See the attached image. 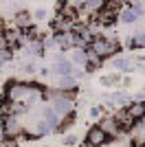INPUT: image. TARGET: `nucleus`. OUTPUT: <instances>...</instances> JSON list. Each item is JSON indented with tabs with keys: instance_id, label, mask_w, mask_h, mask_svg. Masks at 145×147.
Listing matches in <instances>:
<instances>
[{
	"instance_id": "20",
	"label": "nucleus",
	"mask_w": 145,
	"mask_h": 147,
	"mask_svg": "<svg viewBox=\"0 0 145 147\" xmlns=\"http://www.w3.org/2000/svg\"><path fill=\"white\" fill-rule=\"evenodd\" d=\"M5 64H7V61L2 59V57H0V70H2V66H5Z\"/></svg>"
},
{
	"instance_id": "3",
	"label": "nucleus",
	"mask_w": 145,
	"mask_h": 147,
	"mask_svg": "<svg viewBox=\"0 0 145 147\" xmlns=\"http://www.w3.org/2000/svg\"><path fill=\"white\" fill-rule=\"evenodd\" d=\"M110 143V136L99 127V123L92 125L88 132H86V147H106Z\"/></svg>"
},
{
	"instance_id": "14",
	"label": "nucleus",
	"mask_w": 145,
	"mask_h": 147,
	"mask_svg": "<svg viewBox=\"0 0 145 147\" xmlns=\"http://www.w3.org/2000/svg\"><path fill=\"white\" fill-rule=\"evenodd\" d=\"M99 84H101V86H117V84H119V75L117 73L103 75V77H99Z\"/></svg>"
},
{
	"instance_id": "17",
	"label": "nucleus",
	"mask_w": 145,
	"mask_h": 147,
	"mask_svg": "<svg viewBox=\"0 0 145 147\" xmlns=\"http://www.w3.org/2000/svg\"><path fill=\"white\" fill-rule=\"evenodd\" d=\"M22 73L24 75H33L35 73V66H33L31 61H26V64H22Z\"/></svg>"
},
{
	"instance_id": "2",
	"label": "nucleus",
	"mask_w": 145,
	"mask_h": 147,
	"mask_svg": "<svg viewBox=\"0 0 145 147\" xmlns=\"http://www.w3.org/2000/svg\"><path fill=\"white\" fill-rule=\"evenodd\" d=\"M0 127L5 132V138H18V136L24 134V125H22V121H20L18 114H5Z\"/></svg>"
},
{
	"instance_id": "11",
	"label": "nucleus",
	"mask_w": 145,
	"mask_h": 147,
	"mask_svg": "<svg viewBox=\"0 0 145 147\" xmlns=\"http://www.w3.org/2000/svg\"><path fill=\"white\" fill-rule=\"evenodd\" d=\"M70 61L75 66L86 68V64H88V49H72L70 51Z\"/></svg>"
},
{
	"instance_id": "7",
	"label": "nucleus",
	"mask_w": 145,
	"mask_h": 147,
	"mask_svg": "<svg viewBox=\"0 0 145 147\" xmlns=\"http://www.w3.org/2000/svg\"><path fill=\"white\" fill-rule=\"evenodd\" d=\"M106 101H108L112 108H125V105L132 101V97H130L127 92H110L108 97H106Z\"/></svg>"
},
{
	"instance_id": "4",
	"label": "nucleus",
	"mask_w": 145,
	"mask_h": 147,
	"mask_svg": "<svg viewBox=\"0 0 145 147\" xmlns=\"http://www.w3.org/2000/svg\"><path fill=\"white\" fill-rule=\"evenodd\" d=\"M75 70V64L70 61V57H64L62 53L55 55V64H53V75L57 77H64V75H72Z\"/></svg>"
},
{
	"instance_id": "1",
	"label": "nucleus",
	"mask_w": 145,
	"mask_h": 147,
	"mask_svg": "<svg viewBox=\"0 0 145 147\" xmlns=\"http://www.w3.org/2000/svg\"><path fill=\"white\" fill-rule=\"evenodd\" d=\"M88 49H90L92 53H97L101 59H106V57L112 59V57L119 53V44H117L115 40H110V37H95Z\"/></svg>"
},
{
	"instance_id": "12",
	"label": "nucleus",
	"mask_w": 145,
	"mask_h": 147,
	"mask_svg": "<svg viewBox=\"0 0 145 147\" xmlns=\"http://www.w3.org/2000/svg\"><path fill=\"white\" fill-rule=\"evenodd\" d=\"M57 88L64 92H72L77 90V79L72 75H64V77H57Z\"/></svg>"
},
{
	"instance_id": "18",
	"label": "nucleus",
	"mask_w": 145,
	"mask_h": 147,
	"mask_svg": "<svg viewBox=\"0 0 145 147\" xmlns=\"http://www.w3.org/2000/svg\"><path fill=\"white\" fill-rule=\"evenodd\" d=\"M101 114H103L101 108H97V105H92V108H90V117H92V119H99Z\"/></svg>"
},
{
	"instance_id": "5",
	"label": "nucleus",
	"mask_w": 145,
	"mask_h": 147,
	"mask_svg": "<svg viewBox=\"0 0 145 147\" xmlns=\"http://www.w3.org/2000/svg\"><path fill=\"white\" fill-rule=\"evenodd\" d=\"M99 127H101L110 138H119V136L123 134V129H121V125L117 123L115 117H103L101 121H99Z\"/></svg>"
},
{
	"instance_id": "8",
	"label": "nucleus",
	"mask_w": 145,
	"mask_h": 147,
	"mask_svg": "<svg viewBox=\"0 0 145 147\" xmlns=\"http://www.w3.org/2000/svg\"><path fill=\"white\" fill-rule=\"evenodd\" d=\"M125 108H127V112H130V117H132L134 121L145 119V101H134V99H132Z\"/></svg>"
},
{
	"instance_id": "21",
	"label": "nucleus",
	"mask_w": 145,
	"mask_h": 147,
	"mask_svg": "<svg viewBox=\"0 0 145 147\" xmlns=\"http://www.w3.org/2000/svg\"><path fill=\"white\" fill-rule=\"evenodd\" d=\"M143 92H145V86H143Z\"/></svg>"
},
{
	"instance_id": "6",
	"label": "nucleus",
	"mask_w": 145,
	"mask_h": 147,
	"mask_svg": "<svg viewBox=\"0 0 145 147\" xmlns=\"http://www.w3.org/2000/svg\"><path fill=\"white\" fill-rule=\"evenodd\" d=\"M110 66L115 68V70H121V73H130V70H134V59H130V57L125 55H115L112 59H110Z\"/></svg>"
},
{
	"instance_id": "9",
	"label": "nucleus",
	"mask_w": 145,
	"mask_h": 147,
	"mask_svg": "<svg viewBox=\"0 0 145 147\" xmlns=\"http://www.w3.org/2000/svg\"><path fill=\"white\" fill-rule=\"evenodd\" d=\"M13 24L18 26V29H29V26H33V13L29 11H18L16 16H13Z\"/></svg>"
},
{
	"instance_id": "19",
	"label": "nucleus",
	"mask_w": 145,
	"mask_h": 147,
	"mask_svg": "<svg viewBox=\"0 0 145 147\" xmlns=\"http://www.w3.org/2000/svg\"><path fill=\"white\" fill-rule=\"evenodd\" d=\"M64 143H66L68 147H70V145H77V136H72V134H68L66 138H64Z\"/></svg>"
},
{
	"instance_id": "10",
	"label": "nucleus",
	"mask_w": 145,
	"mask_h": 147,
	"mask_svg": "<svg viewBox=\"0 0 145 147\" xmlns=\"http://www.w3.org/2000/svg\"><path fill=\"white\" fill-rule=\"evenodd\" d=\"M139 20H141V16L134 11L130 5L119 11V22H123V24H134V22H139Z\"/></svg>"
},
{
	"instance_id": "15",
	"label": "nucleus",
	"mask_w": 145,
	"mask_h": 147,
	"mask_svg": "<svg viewBox=\"0 0 145 147\" xmlns=\"http://www.w3.org/2000/svg\"><path fill=\"white\" fill-rule=\"evenodd\" d=\"M130 46L132 49H139V46H145V29L141 33H136L134 37H130Z\"/></svg>"
},
{
	"instance_id": "13",
	"label": "nucleus",
	"mask_w": 145,
	"mask_h": 147,
	"mask_svg": "<svg viewBox=\"0 0 145 147\" xmlns=\"http://www.w3.org/2000/svg\"><path fill=\"white\" fill-rule=\"evenodd\" d=\"M108 5V0H84V9L86 13H99L103 9V7Z\"/></svg>"
},
{
	"instance_id": "16",
	"label": "nucleus",
	"mask_w": 145,
	"mask_h": 147,
	"mask_svg": "<svg viewBox=\"0 0 145 147\" xmlns=\"http://www.w3.org/2000/svg\"><path fill=\"white\" fill-rule=\"evenodd\" d=\"M33 18H35L37 22H42V20H46V18H48V11L40 7V9H35V11H33Z\"/></svg>"
}]
</instances>
